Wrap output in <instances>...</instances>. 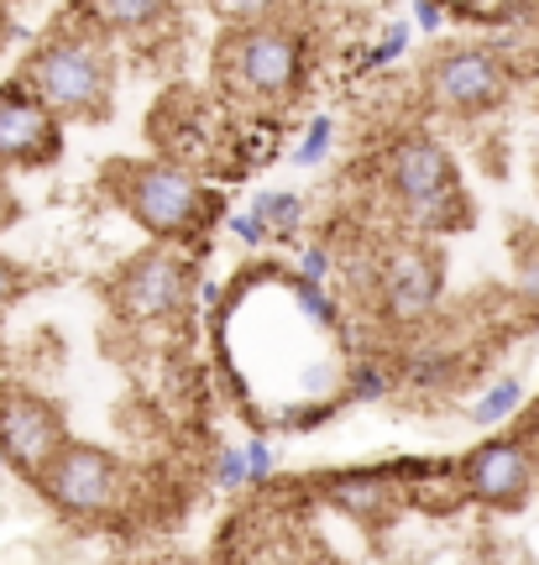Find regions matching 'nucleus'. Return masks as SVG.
<instances>
[{
    "instance_id": "obj_1",
    "label": "nucleus",
    "mask_w": 539,
    "mask_h": 565,
    "mask_svg": "<svg viewBox=\"0 0 539 565\" xmlns=\"http://www.w3.org/2000/svg\"><path fill=\"white\" fill-rule=\"evenodd\" d=\"M110 53L95 38H53L42 42L32 63H27V89L38 95L59 121H80V116H105L110 105Z\"/></svg>"
},
{
    "instance_id": "obj_2",
    "label": "nucleus",
    "mask_w": 539,
    "mask_h": 565,
    "mask_svg": "<svg viewBox=\"0 0 539 565\" xmlns=\"http://www.w3.org/2000/svg\"><path fill=\"white\" fill-rule=\"evenodd\" d=\"M388 189L403 204V215L424 231H456L472 215V204L461 200L456 162L430 137H409L388 152Z\"/></svg>"
},
{
    "instance_id": "obj_3",
    "label": "nucleus",
    "mask_w": 539,
    "mask_h": 565,
    "mask_svg": "<svg viewBox=\"0 0 539 565\" xmlns=\"http://www.w3.org/2000/svg\"><path fill=\"white\" fill-rule=\"evenodd\" d=\"M110 189H116L120 210L158 242L189 236L200 221V183L189 179L173 162H116L110 168Z\"/></svg>"
},
{
    "instance_id": "obj_4",
    "label": "nucleus",
    "mask_w": 539,
    "mask_h": 565,
    "mask_svg": "<svg viewBox=\"0 0 539 565\" xmlns=\"http://www.w3.org/2000/svg\"><path fill=\"white\" fill-rule=\"evenodd\" d=\"M32 482H38V492L59 508L63 519H101V513L116 508L120 487H126V471H120V461L110 450H101V445L68 440Z\"/></svg>"
},
{
    "instance_id": "obj_5",
    "label": "nucleus",
    "mask_w": 539,
    "mask_h": 565,
    "mask_svg": "<svg viewBox=\"0 0 539 565\" xmlns=\"http://www.w3.org/2000/svg\"><path fill=\"white\" fill-rule=\"evenodd\" d=\"M461 471V492L482 508H503V513H514V508L529 503V492H535V450L529 440L519 435H498V440H482L466 450V461L456 466Z\"/></svg>"
},
{
    "instance_id": "obj_6",
    "label": "nucleus",
    "mask_w": 539,
    "mask_h": 565,
    "mask_svg": "<svg viewBox=\"0 0 539 565\" xmlns=\"http://www.w3.org/2000/svg\"><path fill=\"white\" fill-rule=\"evenodd\" d=\"M68 445V424H63V408L27 393V387H0V450L6 461L38 477L42 466Z\"/></svg>"
},
{
    "instance_id": "obj_7",
    "label": "nucleus",
    "mask_w": 539,
    "mask_h": 565,
    "mask_svg": "<svg viewBox=\"0 0 539 565\" xmlns=\"http://www.w3.org/2000/svg\"><path fill=\"white\" fill-rule=\"evenodd\" d=\"M220 58L231 68V79L252 95H288L294 79H299V63H304V47L294 32L283 26H246V32H231Z\"/></svg>"
},
{
    "instance_id": "obj_8",
    "label": "nucleus",
    "mask_w": 539,
    "mask_h": 565,
    "mask_svg": "<svg viewBox=\"0 0 539 565\" xmlns=\"http://www.w3.org/2000/svg\"><path fill=\"white\" fill-rule=\"evenodd\" d=\"M424 89L445 116H482V110H498L508 100V74L487 47H456V53L435 58Z\"/></svg>"
},
{
    "instance_id": "obj_9",
    "label": "nucleus",
    "mask_w": 539,
    "mask_h": 565,
    "mask_svg": "<svg viewBox=\"0 0 539 565\" xmlns=\"http://www.w3.org/2000/svg\"><path fill=\"white\" fill-rule=\"evenodd\" d=\"M189 299V263L179 252H141L137 263L116 278V309L137 324H158L179 315Z\"/></svg>"
},
{
    "instance_id": "obj_10",
    "label": "nucleus",
    "mask_w": 539,
    "mask_h": 565,
    "mask_svg": "<svg viewBox=\"0 0 539 565\" xmlns=\"http://www.w3.org/2000/svg\"><path fill=\"white\" fill-rule=\"evenodd\" d=\"M445 294V267L430 246H393L382 263V320L388 324H420L435 315Z\"/></svg>"
},
{
    "instance_id": "obj_11",
    "label": "nucleus",
    "mask_w": 539,
    "mask_h": 565,
    "mask_svg": "<svg viewBox=\"0 0 539 565\" xmlns=\"http://www.w3.org/2000/svg\"><path fill=\"white\" fill-rule=\"evenodd\" d=\"M47 158H59V116L27 84H6L0 89V168H38Z\"/></svg>"
},
{
    "instance_id": "obj_12",
    "label": "nucleus",
    "mask_w": 539,
    "mask_h": 565,
    "mask_svg": "<svg viewBox=\"0 0 539 565\" xmlns=\"http://www.w3.org/2000/svg\"><path fill=\"white\" fill-rule=\"evenodd\" d=\"M325 503L340 508V513H346V519H357V524L378 529V524H388V519L399 513L403 492H399V482H393L388 471H346L340 482H325Z\"/></svg>"
},
{
    "instance_id": "obj_13",
    "label": "nucleus",
    "mask_w": 539,
    "mask_h": 565,
    "mask_svg": "<svg viewBox=\"0 0 539 565\" xmlns=\"http://www.w3.org/2000/svg\"><path fill=\"white\" fill-rule=\"evenodd\" d=\"M173 0H84V11L95 17V26L105 32H147L168 17Z\"/></svg>"
},
{
    "instance_id": "obj_14",
    "label": "nucleus",
    "mask_w": 539,
    "mask_h": 565,
    "mask_svg": "<svg viewBox=\"0 0 539 565\" xmlns=\"http://www.w3.org/2000/svg\"><path fill=\"white\" fill-rule=\"evenodd\" d=\"M519 408H524V383L519 377H498V383H487L477 398L466 404V419L472 424H508Z\"/></svg>"
},
{
    "instance_id": "obj_15",
    "label": "nucleus",
    "mask_w": 539,
    "mask_h": 565,
    "mask_svg": "<svg viewBox=\"0 0 539 565\" xmlns=\"http://www.w3.org/2000/svg\"><path fill=\"white\" fill-rule=\"evenodd\" d=\"M456 372H461V362L451 356V351H414V356H409V366H403V377H409L414 387H424V393L456 383Z\"/></svg>"
},
{
    "instance_id": "obj_16",
    "label": "nucleus",
    "mask_w": 539,
    "mask_h": 565,
    "mask_svg": "<svg viewBox=\"0 0 539 565\" xmlns=\"http://www.w3.org/2000/svg\"><path fill=\"white\" fill-rule=\"evenodd\" d=\"M252 215H257L273 236H288V231L299 225V215H304V200H299V194H257Z\"/></svg>"
},
{
    "instance_id": "obj_17",
    "label": "nucleus",
    "mask_w": 539,
    "mask_h": 565,
    "mask_svg": "<svg viewBox=\"0 0 539 565\" xmlns=\"http://www.w3.org/2000/svg\"><path fill=\"white\" fill-rule=\"evenodd\" d=\"M273 6L278 0H210V11H215L231 32H246V26H267L273 17Z\"/></svg>"
},
{
    "instance_id": "obj_18",
    "label": "nucleus",
    "mask_w": 539,
    "mask_h": 565,
    "mask_svg": "<svg viewBox=\"0 0 539 565\" xmlns=\"http://www.w3.org/2000/svg\"><path fill=\"white\" fill-rule=\"evenodd\" d=\"M519 294H524V303L539 309V236L519 246Z\"/></svg>"
},
{
    "instance_id": "obj_19",
    "label": "nucleus",
    "mask_w": 539,
    "mask_h": 565,
    "mask_svg": "<svg viewBox=\"0 0 539 565\" xmlns=\"http://www.w3.org/2000/svg\"><path fill=\"white\" fill-rule=\"evenodd\" d=\"M325 152H330V116H320V121L309 126V137H304V147L294 152V162H299V168H315Z\"/></svg>"
},
{
    "instance_id": "obj_20",
    "label": "nucleus",
    "mask_w": 539,
    "mask_h": 565,
    "mask_svg": "<svg viewBox=\"0 0 539 565\" xmlns=\"http://www.w3.org/2000/svg\"><path fill=\"white\" fill-rule=\"evenodd\" d=\"M351 393H357V398H382V393H388V372H382L378 362H361L357 372H351Z\"/></svg>"
},
{
    "instance_id": "obj_21",
    "label": "nucleus",
    "mask_w": 539,
    "mask_h": 565,
    "mask_svg": "<svg viewBox=\"0 0 539 565\" xmlns=\"http://www.w3.org/2000/svg\"><path fill=\"white\" fill-rule=\"evenodd\" d=\"M215 482H220V487H241V482H252V471H246V450H220V461H215Z\"/></svg>"
},
{
    "instance_id": "obj_22",
    "label": "nucleus",
    "mask_w": 539,
    "mask_h": 565,
    "mask_svg": "<svg viewBox=\"0 0 539 565\" xmlns=\"http://www.w3.org/2000/svg\"><path fill=\"white\" fill-rule=\"evenodd\" d=\"M299 299H304V309H309L320 324H336V309H330V299L320 294V282H299Z\"/></svg>"
},
{
    "instance_id": "obj_23",
    "label": "nucleus",
    "mask_w": 539,
    "mask_h": 565,
    "mask_svg": "<svg viewBox=\"0 0 539 565\" xmlns=\"http://www.w3.org/2000/svg\"><path fill=\"white\" fill-rule=\"evenodd\" d=\"M299 267H304L299 282H325V278H330V252H325V246H309Z\"/></svg>"
},
{
    "instance_id": "obj_24",
    "label": "nucleus",
    "mask_w": 539,
    "mask_h": 565,
    "mask_svg": "<svg viewBox=\"0 0 539 565\" xmlns=\"http://www.w3.org/2000/svg\"><path fill=\"white\" fill-rule=\"evenodd\" d=\"M246 471H252L257 482L273 471V450H267V440H246Z\"/></svg>"
},
{
    "instance_id": "obj_25",
    "label": "nucleus",
    "mask_w": 539,
    "mask_h": 565,
    "mask_svg": "<svg viewBox=\"0 0 539 565\" xmlns=\"http://www.w3.org/2000/svg\"><path fill=\"white\" fill-rule=\"evenodd\" d=\"M21 294V273H17V263L11 257H0V315H6V303Z\"/></svg>"
},
{
    "instance_id": "obj_26",
    "label": "nucleus",
    "mask_w": 539,
    "mask_h": 565,
    "mask_svg": "<svg viewBox=\"0 0 539 565\" xmlns=\"http://www.w3.org/2000/svg\"><path fill=\"white\" fill-rule=\"evenodd\" d=\"M231 225H236V236H241L246 246H257V242H267V236H273V231H267V225H262L257 215H252V210H246V215H236Z\"/></svg>"
},
{
    "instance_id": "obj_27",
    "label": "nucleus",
    "mask_w": 539,
    "mask_h": 565,
    "mask_svg": "<svg viewBox=\"0 0 539 565\" xmlns=\"http://www.w3.org/2000/svg\"><path fill=\"white\" fill-rule=\"evenodd\" d=\"M403 42H409V32H403V26H393V32H388V42L378 47V63H393V58H399Z\"/></svg>"
},
{
    "instance_id": "obj_28",
    "label": "nucleus",
    "mask_w": 539,
    "mask_h": 565,
    "mask_svg": "<svg viewBox=\"0 0 539 565\" xmlns=\"http://www.w3.org/2000/svg\"><path fill=\"white\" fill-rule=\"evenodd\" d=\"M414 21H420L424 32H435L440 26V0H414Z\"/></svg>"
},
{
    "instance_id": "obj_29",
    "label": "nucleus",
    "mask_w": 539,
    "mask_h": 565,
    "mask_svg": "<svg viewBox=\"0 0 539 565\" xmlns=\"http://www.w3.org/2000/svg\"><path fill=\"white\" fill-rule=\"evenodd\" d=\"M11 215H17V204H11V194H6V179H0V225L11 221Z\"/></svg>"
},
{
    "instance_id": "obj_30",
    "label": "nucleus",
    "mask_w": 539,
    "mask_h": 565,
    "mask_svg": "<svg viewBox=\"0 0 539 565\" xmlns=\"http://www.w3.org/2000/svg\"><path fill=\"white\" fill-rule=\"evenodd\" d=\"M162 565H215V561H189V555H183V561H162Z\"/></svg>"
},
{
    "instance_id": "obj_31",
    "label": "nucleus",
    "mask_w": 539,
    "mask_h": 565,
    "mask_svg": "<svg viewBox=\"0 0 539 565\" xmlns=\"http://www.w3.org/2000/svg\"><path fill=\"white\" fill-rule=\"evenodd\" d=\"M0 466H6V450H0Z\"/></svg>"
}]
</instances>
